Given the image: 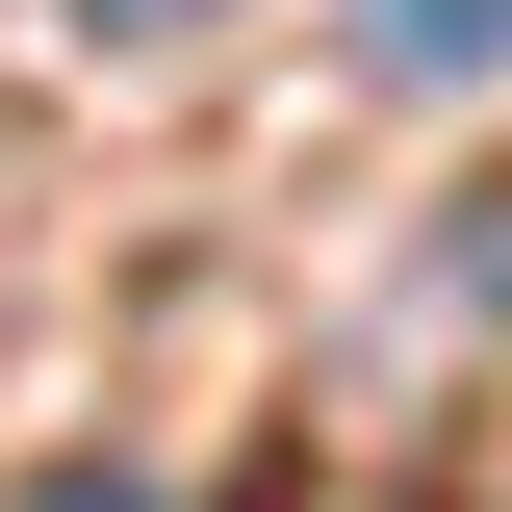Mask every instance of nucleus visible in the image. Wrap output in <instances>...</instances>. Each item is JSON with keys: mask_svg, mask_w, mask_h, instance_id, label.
Instances as JSON below:
<instances>
[{"mask_svg": "<svg viewBox=\"0 0 512 512\" xmlns=\"http://www.w3.org/2000/svg\"><path fill=\"white\" fill-rule=\"evenodd\" d=\"M26 512H180V487H128V461H52V487H26Z\"/></svg>", "mask_w": 512, "mask_h": 512, "instance_id": "obj_2", "label": "nucleus"}, {"mask_svg": "<svg viewBox=\"0 0 512 512\" xmlns=\"http://www.w3.org/2000/svg\"><path fill=\"white\" fill-rule=\"evenodd\" d=\"M77 26H205V0H77Z\"/></svg>", "mask_w": 512, "mask_h": 512, "instance_id": "obj_3", "label": "nucleus"}, {"mask_svg": "<svg viewBox=\"0 0 512 512\" xmlns=\"http://www.w3.org/2000/svg\"><path fill=\"white\" fill-rule=\"evenodd\" d=\"M359 26H384V77H487L512 52V0H359Z\"/></svg>", "mask_w": 512, "mask_h": 512, "instance_id": "obj_1", "label": "nucleus"}]
</instances>
